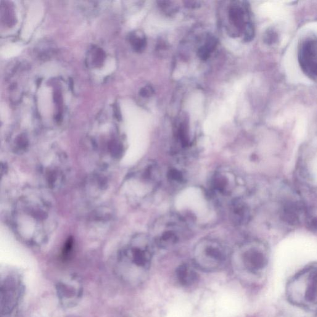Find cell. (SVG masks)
I'll list each match as a JSON object with an SVG mask.
<instances>
[{
	"mask_svg": "<svg viewBox=\"0 0 317 317\" xmlns=\"http://www.w3.org/2000/svg\"><path fill=\"white\" fill-rule=\"evenodd\" d=\"M11 223L21 241L32 247H41L48 243L57 229L56 210L46 193L28 189L13 205Z\"/></svg>",
	"mask_w": 317,
	"mask_h": 317,
	"instance_id": "cell-1",
	"label": "cell"
},
{
	"mask_svg": "<svg viewBox=\"0 0 317 317\" xmlns=\"http://www.w3.org/2000/svg\"><path fill=\"white\" fill-rule=\"evenodd\" d=\"M154 245L151 238L137 234L120 248L116 267L124 281L137 286L146 280L151 266Z\"/></svg>",
	"mask_w": 317,
	"mask_h": 317,
	"instance_id": "cell-2",
	"label": "cell"
},
{
	"mask_svg": "<svg viewBox=\"0 0 317 317\" xmlns=\"http://www.w3.org/2000/svg\"><path fill=\"white\" fill-rule=\"evenodd\" d=\"M288 301L292 305L310 312H317V264L298 271L288 281Z\"/></svg>",
	"mask_w": 317,
	"mask_h": 317,
	"instance_id": "cell-3",
	"label": "cell"
},
{
	"mask_svg": "<svg viewBox=\"0 0 317 317\" xmlns=\"http://www.w3.org/2000/svg\"><path fill=\"white\" fill-rule=\"evenodd\" d=\"M37 171L45 188L51 191H59L67 185L70 176L67 154L57 148L42 154L39 157Z\"/></svg>",
	"mask_w": 317,
	"mask_h": 317,
	"instance_id": "cell-4",
	"label": "cell"
},
{
	"mask_svg": "<svg viewBox=\"0 0 317 317\" xmlns=\"http://www.w3.org/2000/svg\"><path fill=\"white\" fill-rule=\"evenodd\" d=\"M235 273L246 282H258L265 276L268 258L265 251L250 245H242L232 255Z\"/></svg>",
	"mask_w": 317,
	"mask_h": 317,
	"instance_id": "cell-5",
	"label": "cell"
},
{
	"mask_svg": "<svg viewBox=\"0 0 317 317\" xmlns=\"http://www.w3.org/2000/svg\"><path fill=\"white\" fill-rule=\"evenodd\" d=\"M157 171L156 166L151 162L142 164L132 170L122 185L126 199L134 205L143 202L156 185Z\"/></svg>",
	"mask_w": 317,
	"mask_h": 317,
	"instance_id": "cell-6",
	"label": "cell"
},
{
	"mask_svg": "<svg viewBox=\"0 0 317 317\" xmlns=\"http://www.w3.org/2000/svg\"><path fill=\"white\" fill-rule=\"evenodd\" d=\"M229 258L228 250L218 240H201L194 251V265L203 271L214 272L225 265Z\"/></svg>",
	"mask_w": 317,
	"mask_h": 317,
	"instance_id": "cell-7",
	"label": "cell"
},
{
	"mask_svg": "<svg viewBox=\"0 0 317 317\" xmlns=\"http://www.w3.org/2000/svg\"><path fill=\"white\" fill-rule=\"evenodd\" d=\"M187 235L188 228L184 219L178 215H169L155 222L151 239L157 247L167 248L178 244Z\"/></svg>",
	"mask_w": 317,
	"mask_h": 317,
	"instance_id": "cell-8",
	"label": "cell"
},
{
	"mask_svg": "<svg viewBox=\"0 0 317 317\" xmlns=\"http://www.w3.org/2000/svg\"><path fill=\"white\" fill-rule=\"evenodd\" d=\"M22 277L16 272H10L1 280L0 307L2 316L12 313L19 305L25 294Z\"/></svg>",
	"mask_w": 317,
	"mask_h": 317,
	"instance_id": "cell-9",
	"label": "cell"
},
{
	"mask_svg": "<svg viewBox=\"0 0 317 317\" xmlns=\"http://www.w3.org/2000/svg\"><path fill=\"white\" fill-rule=\"evenodd\" d=\"M55 290L61 306L65 308L75 307L83 297V283L75 274L61 278L55 284Z\"/></svg>",
	"mask_w": 317,
	"mask_h": 317,
	"instance_id": "cell-10",
	"label": "cell"
},
{
	"mask_svg": "<svg viewBox=\"0 0 317 317\" xmlns=\"http://www.w3.org/2000/svg\"><path fill=\"white\" fill-rule=\"evenodd\" d=\"M298 59L303 70L308 75L317 76V44L315 41H308L302 45Z\"/></svg>",
	"mask_w": 317,
	"mask_h": 317,
	"instance_id": "cell-11",
	"label": "cell"
},
{
	"mask_svg": "<svg viewBox=\"0 0 317 317\" xmlns=\"http://www.w3.org/2000/svg\"><path fill=\"white\" fill-rule=\"evenodd\" d=\"M235 182L233 174L226 171L216 172L211 181V191L216 196H229L233 190Z\"/></svg>",
	"mask_w": 317,
	"mask_h": 317,
	"instance_id": "cell-12",
	"label": "cell"
},
{
	"mask_svg": "<svg viewBox=\"0 0 317 317\" xmlns=\"http://www.w3.org/2000/svg\"><path fill=\"white\" fill-rule=\"evenodd\" d=\"M231 216L237 224L246 223L249 219V210L245 203L239 198H235L231 205Z\"/></svg>",
	"mask_w": 317,
	"mask_h": 317,
	"instance_id": "cell-13",
	"label": "cell"
},
{
	"mask_svg": "<svg viewBox=\"0 0 317 317\" xmlns=\"http://www.w3.org/2000/svg\"><path fill=\"white\" fill-rule=\"evenodd\" d=\"M194 266H190L188 264H184L177 269V277L180 283L184 286H190L196 281L197 273Z\"/></svg>",
	"mask_w": 317,
	"mask_h": 317,
	"instance_id": "cell-14",
	"label": "cell"
},
{
	"mask_svg": "<svg viewBox=\"0 0 317 317\" xmlns=\"http://www.w3.org/2000/svg\"><path fill=\"white\" fill-rule=\"evenodd\" d=\"M299 211L296 205L292 203H287L285 204L281 213L282 221L291 226H296L299 223Z\"/></svg>",
	"mask_w": 317,
	"mask_h": 317,
	"instance_id": "cell-15",
	"label": "cell"
},
{
	"mask_svg": "<svg viewBox=\"0 0 317 317\" xmlns=\"http://www.w3.org/2000/svg\"><path fill=\"white\" fill-rule=\"evenodd\" d=\"M244 10L243 8L238 5H233L230 8L229 11V20L239 30H242L246 27L247 25L245 23Z\"/></svg>",
	"mask_w": 317,
	"mask_h": 317,
	"instance_id": "cell-16",
	"label": "cell"
},
{
	"mask_svg": "<svg viewBox=\"0 0 317 317\" xmlns=\"http://www.w3.org/2000/svg\"><path fill=\"white\" fill-rule=\"evenodd\" d=\"M129 41L137 52H141L146 48V38L141 32H133L129 35Z\"/></svg>",
	"mask_w": 317,
	"mask_h": 317,
	"instance_id": "cell-17",
	"label": "cell"
},
{
	"mask_svg": "<svg viewBox=\"0 0 317 317\" xmlns=\"http://www.w3.org/2000/svg\"><path fill=\"white\" fill-rule=\"evenodd\" d=\"M217 45V41L213 37H209L205 46L200 47L198 51V57L202 60H207L210 57L211 53L215 50Z\"/></svg>",
	"mask_w": 317,
	"mask_h": 317,
	"instance_id": "cell-18",
	"label": "cell"
},
{
	"mask_svg": "<svg viewBox=\"0 0 317 317\" xmlns=\"http://www.w3.org/2000/svg\"><path fill=\"white\" fill-rule=\"evenodd\" d=\"M178 137L180 142L183 147H186L189 145V137L188 129L186 123H181L178 131Z\"/></svg>",
	"mask_w": 317,
	"mask_h": 317,
	"instance_id": "cell-19",
	"label": "cell"
},
{
	"mask_svg": "<svg viewBox=\"0 0 317 317\" xmlns=\"http://www.w3.org/2000/svg\"><path fill=\"white\" fill-rule=\"evenodd\" d=\"M92 65L96 67H100L104 63L105 55L104 50L101 49H95L92 54Z\"/></svg>",
	"mask_w": 317,
	"mask_h": 317,
	"instance_id": "cell-20",
	"label": "cell"
},
{
	"mask_svg": "<svg viewBox=\"0 0 317 317\" xmlns=\"http://www.w3.org/2000/svg\"><path fill=\"white\" fill-rule=\"evenodd\" d=\"M4 10V13H2V17L4 18L5 23L9 26L14 25L15 16L12 12V10L10 9V7L5 6Z\"/></svg>",
	"mask_w": 317,
	"mask_h": 317,
	"instance_id": "cell-21",
	"label": "cell"
},
{
	"mask_svg": "<svg viewBox=\"0 0 317 317\" xmlns=\"http://www.w3.org/2000/svg\"><path fill=\"white\" fill-rule=\"evenodd\" d=\"M254 28L253 25L250 23H247L245 28V41L246 42L252 41L254 37Z\"/></svg>",
	"mask_w": 317,
	"mask_h": 317,
	"instance_id": "cell-22",
	"label": "cell"
},
{
	"mask_svg": "<svg viewBox=\"0 0 317 317\" xmlns=\"http://www.w3.org/2000/svg\"><path fill=\"white\" fill-rule=\"evenodd\" d=\"M169 177L172 181L180 182L183 180V176H182V173L176 169H173L169 172Z\"/></svg>",
	"mask_w": 317,
	"mask_h": 317,
	"instance_id": "cell-23",
	"label": "cell"
},
{
	"mask_svg": "<svg viewBox=\"0 0 317 317\" xmlns=\"http://www.w3.org/2000/svg\"><path fill=\"white\" fill-rule=\"evenodd\" d=\"M153 94H154V89L150 86L144 87L139 91L140 96L143 97H150Z\"/></svg>",
	"mask_w": 317,
	"mask_h": 317,
	"instance_id": "cell-24",
	"label": "cell"
},
{
	"mask_svg": "<svg viewBox=\"0 0 317 317\" xmlns=\"http://www.w3.org/2000/svg\"><path fill=\"white\" fill-rule=\"evenodd\" d=\"M277 34L273 31H269L265 35V41L267 44H273L277 41Z\"/></svg>",
	"mask_w": 317,
	"mask_h": 317,
	"instance_id": "cell-25",
	"label": "cell"
},
{
	"mask_svg": "<svg viewBox=\"0 0 317 317\" xmlns=\"http://www.w3.org/2000/svg\"><path fill=\"white\" fill-rule=\"evenodd\" d=\"M307 228L311 231H317V218H309L307 220Z\"/></svg>",
	"mask_w": 317,
	"mask_h": 317,
	"instance_id": "cell-26",
	"label": "cell"
},
{
	"mask_svg": "<svg viewBox=\"0 0 317 317\" xmlns=\"http://www.w3.org/2000/svg\"><path fill=\"white\" fill-rule=\"evenodd\" d=\"M186 6L189 8H192V9H195L198 7H200V3L198 2H185Z\"/></svg>",
	"mask_w": 317,
	"mask_h": 317,
	"instance_id": "cell-27",
	"label": "cell"
},
{
	"mask_svg": "<svg viewBox=\"0 0 317 317\" xmlns=\"http://www.w3.org/2000/svg\"><path fill=\"white\" fill-rule=\"evenodd\" d=\"M72 317H75V316H72Z\"/></svg>",
	"mask_w": 317,
	"mask_h": 317,
	"instance_id": "cell-28",
	"label": "cell"
}]
</instances>
